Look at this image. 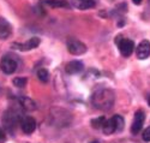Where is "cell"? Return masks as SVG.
Returning a JSON list of instances; mask_svg holds the SVG:
<instances>
[{"label": "cell", "instance_id": "1", "mask_svg": "<svg viewBox=\"0 0 150 143\" xmlns=\"http://www.w3.org/2000/svg\"><path fill=\"white\" fill-rule=\"evenodd\" d=\"M115 102V94L110 89H98L91 96V103L95 108L101 111H108L113 107Z\"/></svg>", "mask_w": 150, "mask_h": 143}, {"label": "cell", "instance_id": "2", "mask_svg": "<svg viewBox=\"0 0 150 143\" xmlns=\"http://www.w3.org/2000/svg\"><path fill=\"white\" fill-rule=\"evenodd\" d=\"M22 119V115H19L18 112L13 111V110H8L7 112H5L4 114V126L7 130L8 132H13L15 131V127L17 125H19V122Z\"/></svg>", "mask_w": 150, "mask_h": 143}, {"label": "cell", "instance_id": "3", "mask_svg": "<svg viewBox=\"0 0 150 143\" xmlns=\"http://www.w3.org/2000/svg\"><path fill=\"white\" fill-rule=\"evenodd\" d=\"M115 43L118 45V48L120 51V54L125 58L130 57L134 51V42L130 38H124L121 36H118L115 38Z\"/></svg>", "mask_w": 150, "mask_h": 143}, {"label": "cell", "instance_id": "4", "mask_svg": "<svg viewBox=\"0 0 150 143\" xmlns=\"http://www.w3.org/2000/svg\"><path fill=\"white\" fill-rule=\"evenodd\" d=\"M86 46L76 38H69L67 41V51L73 55H82L86 52Z\"/></svg>", "mask_w": 150, "mask_h": 143}, {"label": "cell", "instance_id": "5", "mask_svg": "<svg viewBox=\"0 0 150 143\" xmlns=\"http://www.w3.org/2000/svg\"><path fill=\"white\" fill-rule=\"evenodd\" d=\"M17 66H18L17 61L11 57H4L1 59V61H0V69H1V71L6 75L13 73L17 70Z\"/></svg>", "mask_w": 150, "mask_h": 143}, {"label": "cell", "instance_id": "6", "mask_svg": "<svg viewBox=\"0 0 150 143\" xmlns=\"http://www.w3.org/2000/svg\"><path fill=\"white\" fill-rule=\"evenodd\" d=\"M144 122H145V113H144L142 110L137 111V112L134 113L133 123H132V125H131V132H132L133 135L138 134L141 130H142L143 125H144Z\"/></svg>", "mask_w": 150, "mask_h": 143}, {"label": "cell", "instance_id": "7", "mask_svg": "<svg viewBox=\"0 0 150 143\" xmlns=\"http://www.w3.org/2000/svg\"><path fill=\"white\" fill-rule=\"evenodd\" d=\"M19 125H21V129L24 134L27 135H30L35 131L36 129V122L33 117L30 115H25V117H22V119L19 122Z\"/></svg>", "mask_w": 150, "mask_h": 143}, {"label": "cell", "instance_id": "8", "mask_svg": "<svg viewBox=\"0 0 150 143\" xmlns=\"http://www.w3.org/2000/svg\"><path fill=\"white\" fill-rule=\"evenodd\" d=\"M136 55L138 59L144 60L150 55V42L148 40H143L136 47Z\"/></svg>", "mask_w": 150, "mask_h": 143}, {"label": "cell", "instance_id": "9", "mask_svg": "<svg viewBox=\"0 0 150 143\" xmlns=\"http://www.w3.org/2000/svg\"><path fill=\"white\" fill-rule=\"evenodd\" d=\"M40 42H41L40 38L35 36V37L29 38V40L25 41L24 43H13L12 46H13V47H17V49H19V51H30V49L36 48L37 46L40 45Z\"/></svg>", "mask_w": 150, "mask_h": 143}, {"label": "cell", "instance_id": "10", "mask_svg": "<svg viewBox=\"0 0 150 143\" xmlns=\"http://www.w3.org/2000/svg\"><path fill=\"white\" fill-rule=\"evenodd\" d=\"M83 69H84V65H83L82 61L72 60V61H70V63L66 65L65 71H66V73H69V75H77V73L82 72Z\"/></svg>", "mask_w": 150, "mask_h": 143}, {"label": "cell", "instance_id": "11", "mask_svg": "<svg viewBox=\"0 0 150 143\" xmlns=\"http://www.w3.org/2000/svg\"><path fill=\"white\" fill-rule=\"evenodd\" d=\"M40 4L42 6H48L52 9H58V7H62V9H67L70 7L69 3L65 0H40Z\"/></svg>", "mask_w": 150, "mask_h": 143}, {"label": "cell", "instance_id": "12", "mask_svg": "<svg viewBox=\"0 0 150 143\" xmlns=\"http://www.w3.org/2000/svg\"><path fill=\"white\" fill-rule=\"evenodd\" d=\"M11 33H12L11 24L6 19L0 18V40H6V38H8Z\"/></svg>", "mask_w": 150, "mask_h": 143}, {"label": "cell", "instance_id": "13", "mask_svg": "<svg viewBox=\"0 0 150 143\" xmlns=\"http://www.w3.org/2000/svg\"><path fill=\"white\" fill-rule=\"evenodd\" d=\"M72 6L78 10H89L95 6V0H72Z\"/></svg>", "mask_w": 150, "mask_h": 143}, {"label": "cell", "instance_id": "14", "mask_svg": "<svg viewBox=\"0 0 150 143\" xmlns=\"http://www.w3.org/2000/svg\"><path fill=\"white\" fill-rule=\"evenodd\" d=\"M18 102L23 110L25 111H35L36 110V103L34 100H31L30 97H27V96H21L18 99Z\"/></svg>", "mask_w": 150, "mask_h": 143}, {"label": "cell", "instance_id": "15", "mask_svg": "<svg viewBox=\"0 0 150 143\" xmlns=\"http://www.w3.org/2000/svg\"><path fill=\"white\" fill-rule=\"evenodd\" d=\"M102 131H103V134L105 135H112L113 132H117V129H115V125H114V122H113V119H106V122H105V124L102 125Z\"/></svg>", "mask_w": 150, "mask_h": 143}, {"label": "cell", "instance_id": "16", "mask_svg": "<svg viewBox=\"0 0 150 143\" xmlns=\"http://www.w3.org/2000/svg\"><path fill=\"white\" fill-rule=\"evenodd\" d=\"M112 119H113V122H114V125H115V129H117V132H119V131H121V130L124 129V118L121 115H119V114H117V115H113L112 117Z\"/></svg>", "mask_w": 150, "mask_h": 143}, {"label": "cell", "instance_id": "17", "mask_svg": "<svg viewBox=\"0 0 150 143\" xmlns=\"http://www.w3.org/2000/svg\"><path fill=\"white\" fill-rule=\"evenodd\" d=\"M37 78L43 83H47L49 81V72L46 69H40L37 71Z\"/></svg>", "mask_w": 150, "mask_h": 143}, {"label": "cell", "instance_id": "18", "mask_svg": "<svg viewBox=\"0 0 150 143\" xmlns=\"http://www.w3.org/2000/svg\"><path fill=\"white\" fill-rule=\"evenodd\" d=\"M28 83V80L25 77H16L13 80V85L17 87V88H24Z\"/></svg>", "mask_w": 150, "mask_h": 143}, {"label": "cell", "instance_id": "19", "mask_svg": "<svg viewBox=\"0 0 150 143\" xmlns=\"http://www.w3.org/2000/svg\"><path fill=\"white\" fill-rule=\"evenodd\" d=\"M106 122V118L105 117H100V118H96V119H93L91 120V125L94 129H100V127H102V125L105 124Z\"/></svg>", "mask_w": 150, "mask_h": 143}, {"label": "cell", "instance_id": "20", "mask_svg": "<svg viewBox=\"0 0 150 143\" xmlns=\"http://www.w3.org/2000/svg\"><path fill=\"white\" fill-rule=\"evenodd\" d=\"M143 139L145 142H150V126L146 127L144 131H143Z\"/></svg>", "mask_w": 150, "mask_h": 143}, {"label": "cell", "instance_id": "21", "mask_svg": "<svg viewBox=\"0 0 150 143\" xmlns=\"http://www.w3.org/2000/svg\"><path fill=\"white\" fill-rule=\"evenodd\" d=\"M4 141H5V134H4V131H3V129L0 127V143L4 142Z\"/></svg>", "mask_w": 150, "mask_h": 143}, {"label": "cell", "instance_id": "22", "mask_svg": "<svg viewBox=\"0 0 150 143\" xmlns=\"http://www.w3.org/2000/svg\"><path fill=\"white\" fill-rule=\"evenodd\" d=\"M142 1H143V0H132V3H133V4H136V5H141V4H142Z\"/></svg>", "mask_w": 150, "mask_h": 143}, {"label": "cell", "instance_id": "23", "mask_svg": "<svg viewBox=\"0 0 150 143\" xmlns=\"http://www.w3.org/2000/svg\"><path fill=\"white\" fill-rule=\"evenodd\" d=\"M148 103H149V106H150V96H149V99H148Z\"/></svg>", "mask_w": 150, "mask_h": 143}]
</instances>
